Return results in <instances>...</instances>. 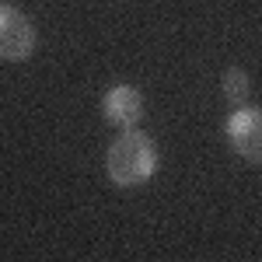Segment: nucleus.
<instances>
[{
	"instance_id": "1",
	"label": "nucleus",
	"mask_w": 262,
	"mask_h": 262,
	"mask_svg": "<svg viewBox=\"0 0 262 262\" xmlns=\"http://www.w3.org/2000/svg\"><path fill=\"white\" fill-rule=\"evenodd\" d=\"M158 161H161L158 143L137 126H126L105 150V171L119 189H133V185L150 182L158 171Z\"/></svg>"
},
{
	"instance_id": "3",
	"label": "nucleus",
	"mask_w": 262,
	"mask_h": 262,
	"mask_svg": "<svg viewBox=\"0 0 262 262\" xmlns=\"http://www.w3.org/2000/svg\"><path fill=\"white\" fill-rule=\"evenodd\" d=\"M227 140L231 147L242 154L245 161L262 164V108L255 105H238L231 116H227Z\"/></svg>"
},
{
	"instance_id": "5",
	"label": "nucleus",
	"mask_w": 262,
	"mask_h": 262,
	"mask_svg": "<svg viewBox=\"0 0 262 262\" xmlns=\"http://www.w3.org/2000/svg\"><path fill=\"white\" fill-rule=\"evenodd\" d=\"M221 88H224V95H227V98L234 101V105H242V101H245V95H248V74H245L242 67H231V70L224 74Z\"/></svg>"
},
{
	"instance_id": "4",
	"label": "nucleus",
	"mask_w": 262,
	"mask_h": 262,
	"mask_svg": "<svg viewBox=\"0 0 262 262\" xmlns=\"http://www.w3.org/2000/svg\"><path fill=\"white\" fill-rule=\"evenodd\" d=\"M101 116L112 122V126H137L143 116V95L133 88V84H116L105 91L101 98Z\"/></svg>"
},
{
	"instance_id": "2",
	"label": "nucleus",
	"mask_w": 262,
	"mask_h": 262,
	"mask_svg": "<svg viewBox=\"0 0 262 262\" xmlns=\"http://www.w3.org/2000/svg\"><path fill=\"white\" fill-rule=\"evenodd\" d=\"M35 53V25L18 7L0 4V60L25 63Z\"/></svg>"
}]
</instances>
